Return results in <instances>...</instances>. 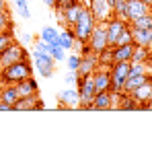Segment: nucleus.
I'll list each match as a JSON object with an SVG mask.
<instances>
[{
	"instance_id": "14",
	"label": "nucleus",
	"mask_w": 152,
	"mask_h": 144,
	"mask_svg": "<svg viewBox=\"0 0 152 144\" xmlns=\"http://www.w3.org/2000/svg\"><path fill=\"white\" fill-rule=\"evenodd\" d=\"M150 12V6L142 0H127V21H134L142 15Z\"/></svg>"
},
{
	"instance_id": "16",
	"label": "nucleus",
	"mask_w": 152,
	"mask_h": 144,
	"mask_svg": "<svg viewBox=\"0 0 152 144\" xmlns=\"http://www.w3.org/2000/svg\"><path fill=\"white\" fill-rule=\"evenodd\" d=\"M58 103L64 105V107H78V103H80V101H78V91L72 89V87L60 91V93H58Z\"/></svg>"
},
{
	"instance_id": "18",
	"label": "nucleus",
	"mask_w": 152,
	"mask_h": 144,
	"mask_svg": "<svg viewBox=\"0 0 152 144\" xmlns=\"http://www.w3.org/2000/svg\"><path fill=\"white\" fill-rule=\"evenodd\" d=\"M150 93H152V78L150 80H146L144 84H140L138 89H134L129 95L134 97L136 101H138V105H144V103H148V99H150Z\"/></svg>"
},
{
	"instance_id": "31",
	"label": "nucleus",
	"mask_w": 152,
	"mask_h": 144,
	"mask_svg": "<svg viewBox=\"0 0 152 144\" xmlns=\"http://www.w3.org/2000/svg\"><path fill=\"white\" fill-rule=\"evenodd\" d=\"M76 4H82L80 0H56V8L62 12V10H68V8H72Z\"/></svg>"
},
{
	"instance_id": "33",
	"label": "nucleus",
	"mask_w": 152,
	"mask_h": 144,
	"mask_svg": "<svg viewBox=\"0 0 152 144\" xmlns=\"http://www.w3.org/2000/svg\"><path fill=\"white\" fill-rule=\"evenodd\" d=\"M10 29V15H8V8L6 10H0V31H6Z\"/></svg>"
},
{
	"instance_id": "5",
	"label": "nucleus",
	"mask_w": 152,
	"mask_h": 144,
	"mask_svg": "<svg viewBox=\"0 0 152 144\" xmlns=\"http://www.w3.org/2000/svg\"><path fill=\"white\" fill-rule=\"evenodd\" d=\"M88 48L93 54H101L105 49L109 48V43H107V25L105 23H97L95 25V29H93V33H91V37H88Z\"/></svg>"
},
{
	"instance_id": "38",
	"label": "nucleus",
	"mask_w": 152,
	"mask_h": 144,
	"mask_svg": "<svg viewBox=\"0 0 152 144\" xmlns=\"http://www.w3.org/2000/svg\"><path fill=\"white\" fill-rule=\"evenodd\" d=\"M23 41H27V43L31 41V35H29V33H25V35H23Z\"/></svg>"
},
{
	"instance_id": "22",
	"label": "nucleus",
	"mask_w": 152,
	"mask_h": 144,
	"mask_svg": "<svg viewBox=\"0 0 152 144\" xmlns=\"http://www.w3.org/2000/svg\"><path fill=\"white\" fill-rule=\"evenodd\" d=\"M82 6H84V4H76V6H72V8H68V10H62L64 23L68 25V27H72V25L76 23V19H78V15H80Z\"/></svg>"
},
{
	"instance_id": "4",
	"label": "nucleus",
	"mask_w": 152,
	"mask_h": 144,
	"mask_svg": "<svg viewBox=\"0 0 152 144\" xmlns=\"http://www.w3.org/2000/svg\"><path fill=\"white\" fill-rule=\"evenodd\" d=\"M129 68H132V62H113L111 64V70H109V74H111V91H124Z\"/></svg>"
},
{
	"instance_id": "27",
	"label": "nucleus",
	"mask_w": 152,
	"mask_h": 144,
	"mask_svg": "<svg viewBox=\"0 0 152 144\" xmlns=\"http://www.w3.org/2000/svg\"><path fill=\"white\" fill-rule=\"evenodd\" d=\"M15 41V37H12V29H6V31H0V51L6 48V46H10Z\"/></svg>"
},
{
	"instance_id": "26",
	"label": "nucleus",
	"mask_w": 152,
	"mask_h": 144,
	"mask_svg": "<svg viewBox=\"0 0 152 144\" xmlns=\"http://www.w3.org/2000/svg\"><path fill=\"white\" fill-rule=\"evenodd\" d=\"M58 33H60V31H58L56 27H50V25H48V27L41 29V39L50 43V41H53V39H58Z\"/></svg>"
},
{
	"instance_id": "30",
	"label": "nucleus",
	"mask_w": 152,
	"mask_h": 144,
	"mask_svg": "<svg viewBox=\"0 0 152 144\" xmlns=\"http://www.w3.org/2000/svg\"><path fill=\"white\" fill-rule=\"evenodd\" d=\"M146 58H148V48H140V46H136L134 56H132V62H146Z\"/></svg>"
},
{
	"instance_id": "25",
	"label": "nucleus",
	"mask_w": 152,
	"mask_h": 144,
	"mask_svg": "<svg viewBox=\"0 0 152 144\" xmlns=\"http://www.w3.org/2000/svg\"><path fill=\"white\" fill-rule=\"evenodd\" d=\"M134 41V35H132V27H129V23L121 29V33H119V37H117V43L115 46H119V43H132Z\"/></svg>"
},
{
	"instance_id": "32",
	"label": "nucleus",
	"mask_w": 152,
	"mask_h": 144,
	"mask_svg": "<svg viewBox=\"0 0 152 144\" xmlns=\"http://www.w3.org/2000/svg\"><path fill=\"white\" fill-rule=\"evenodd\" d=\"M19 10H21V17L23 19H31V10H29V0H15Z\"/></svg>"
},
{
	"instance_id": "28",
	"label": "nucleus",
	"mask_w": 152,
	"mask_h": 144,
	"mask_svg": "<svg viewBox=\"0 0 152 144\" xmlns=\"http://www.w3.org/2000/svg\"><path fill=\"white\" fill-rule=\"evenodd\" d=\"M50 54L56 62H64L66 60V49L62 48V46H50Z\"/></svg>"
},
{
	"instance_id": "34",
	"label": "nucleus",
	"mask_w": 152,
	"mask_h": 144,
	"mask_svg": "<svg viewBox=\"0 0 152 144\" xmlns=\"http://www.w3.org/2000/svg\"><path fill=\"white\" fill-rule=\"evenodd\" d=\"M76 80H78V74H76V72H70V70H68L66 78H64V82H66L68 87H72V84H76Z\"/></svg>"
},
{
	"instance_id": "21",
	"label": "nucleus",
	"mask_w": 152,
	"mask_h": 144,
	"mask_svg": "<svg viewBox=\"0 0 152 144\" xmlns=\"http://www.w3.org/2000/svg\"><path fill=\"white\" fill-rule=\"evenodd\" d=\"M58 41H60V46L66 49V51H68V49H72V46H74V41H76V39H74V33H72V29L68 27V29L60 31V33H58Z\"/></svg>"
},
{
	"instance_id": "13",
	"label": "nucleus",
	"mask_w": 152,
	"mask_h": 144,
	"mask_svg": "<svg viewBox=\"0 0 152 144\" xmlns=\"http://www.w3.org/2000/svg\"><path fill=\"white\" fill-rule=\"evenodd\" d=\"M15 87H17V91H19V97H29V95H37V93H39V84H37V80H35L33 76L19 80Z\"/></svg>"
},
{
	"instance_id": "3",
	"label": "nucleus",
	"mask_w": 152,
	"mask_h": 144,
	"mask_svg": "<svg viewBox=\"0 0 152 144\" xmlns=\"http://www.w3.org/2000/svg\"><path fill=\"white\" fill-rule=\"evenodd\" d=\"M76 91H78V107L80 109H91L93 105V99L97 95V89H95V82H93V74L88 76H78L76 80Z\"/></svg>"
},
{
	"instance_id": "42",
	"label": "nucleus",
	"mask_w": 152,
	"mask_h": 144,
	"mask_svg": "<svg viewBox=\"0 0 152 144\" xmlns=\"http://www.w3.org/2000/svg\"><path fill=\"white\" fill-rule=\"evenodd\" d=\"M148 103H150V105H152V93H150V99H148Z\"/></svg>"
},
{
	"instance_id": "43",
	"label": "nucleus",
	"mask_w": 152,
	"mask_h": 144,
	"mask_svg": "<svg viewBox=\"0 0 152 144\" xmlns=\"http://www.w3.org/2000/svg\"><path fill=\"white\" fill-rule=\"evenodd\" d=\"M0 103H2V95H0Z\"/></svg>"
},
{
	"instance_id": "8",
	"label": "nucleus",
	"mask_w": 152,
	"mask_h": 144,
	"mask_svg": "<svg viewBox=\"0 0 152 144\" xmlns=\"http://www.w3.org/2000/svg\"><path fill=\"white\" fill-rule=\"evenodd\" d=\"M23 58H27L25 48H21L17 41H12L10 46H6V48L0 51V68L8 66V64H15V62H19Z\"/></svg>"
},
{
	"instance_id": "12",
	"label": "nucleus",
	"mask_w": 152,
	"mask_h": 144,
	"mask_svg": "<svg viewBox=\"0 0 152 144\" xmlns=\"http://www.w3.org/2000/svg\"><path fill=\"white\" fill-rule=\"evenodd\" d=\"M134 49L136 43H119V46H113L111 48V56H113V62H132V56H134Z\"/></svg>"
},
{
	"instance_id": "23",
	"label": "nucleus",
	"mask_w": 152,
	"mask_h": 144,
	"mask_svg": "<svg viewBox=\"0 0 152 144\" xmlns=\"http://www.w3.org/2000/svg\"><path fill=\"white\" fill-rule=\"evenodd\" d=\"M129 25H132V29H152V12H146V15L129 21Z\"/></svg>"
},
{
	"instance_id": "29",
	"label": "nucleus",
	"mask_w": 152,
	"mask_h": 144,
	"mask_svg": "<svg viewBox=\"0 0 152 144\" xmlns=\"http://www.w3.org/2000/svg\"><path fill=\"white\" fill-rule=\"evenodd\" d=\"M78 66H80V56L78 54H70V56H66V68L70 72H76L78 70Z\"/></svg>"
},
{
	"instance_id": "1",
	"label": "nucleus",
	"mask_w": 152,
	"mask_h": 144,
	"mask_svg": "<svg viewBox=\"0 0 152 144\" xmlns=\"http://www.w3.org/2000/svg\"><path fill=\"white\" fill-rule=\"evenodd\" d=\"M29 76H33V66L27 62V58L15 62V64H8L4 68H0V80L4 84H17L19 80L29 78Z\"/></svg>"
},
{
	"instance_id": "35",
	"label": "nucleus",
	"mask_w": 152,
	"mask_h": 144,
	"mask_svg": "<svg viewBox=\"0 0 152 144\" xmlns=\"http://www.w3.org/2000/svg\"><path fill=\"white\" fill-rule=\"evenodd\" d=\"M0 111H12V107L8 103H0Z\"/></svg>"
},
{
	"instance_id": "24",
	"label": "nucleus",
	"mask_w": 152,
	"mask_h": 144,
	"mask_svg": "<svg viewBox=\"0 0 152 144\" xmlns=\"http://www.w3.org/2000/svg\"><path fill=\"white\" fill-rule=\"evenodd\" d=\"M113 15L121 21H127V0H115L113 4ZM129 23V21H127Z\"/></svg>"
},
{
	"instance_id": "17",
	"label": "nucleus",
	"mask_w": 152,
	"mask_h": 144,
	"mask_svg": "<svg viewBox=\"0 0 152 144\" xmlns=\"http://www.w3.org/2000/svg\"><path fill=\"white\" fill-rule=\"evenodd\" d=\"M132 27V25H129ZM134 35V43L140 48H152V29H132Z\"/></svg>"
},
{
	"instance_id": "11",
	"label": "nucleus",
	"mask_w": 152,
	"mask_h": 144,
	"mask_svg": "<svg viewBox=\"0 0 152 144\" xmlns=\"http://www.w3.org/2000/svg\"><path fill=\"white\" fill-rule=\"evenodd\" d=\"M33 109H43V101L37 95L21 97V99L12 105V111H33Z\"/></svg>"
},
{
	"instance_id": "7",
	"label": "nucleus",
	"mask_w": 152,
	"mask_h": 144,
	"mask_svg": "<svg viewBox=\"0 0 152 144\" xmlns=\"http://www.w3.org/2000/svg\"><path fill=\"white\" fill-rule=\"evenodd\" d=\"M86 6H88V10L93 12V17H95L97 23H107L109 19L115 17V15H113V6H111L107 0H91Z\"/></svg>"
},
{
	"instance_id": "6",
	"label": "nucleus",
	"mask_w": 152,
	"mask_h": 144,
	"mask_svg": "<svg viewBox=\"0 0 152 144\" xmlns=\"http://www.w3.org/2000/svg\"><path fill=\"white\" fill-rule=\"evenodd\" d=\"M33 60H35V68L39 70V76L50 78L51 74H53L56 60L51 58V54H48V51H39V49H33Z\"/></svg>"
},
{
	"instance_id": "2",
	"label": "nucleus",
	"mask_w": 152,
	"mask_h": 144,
	"mask_svg": "<svg viewBox=\"0 0 152 144\" xmlns=\"http://www.w3.org/2000/svg\"><path fill=\"white\" fill-rule=\"evenodd\" d=\"M95 17H93V12L88 10V6H82V10H80V15H78V19H76V23L70 27L72 29V33H74V39L78 43H86L88 41V37H91V33H93V29H95Z\"/></svg>"
},
{
	"instance_id": "20",
	"label": "nucleus",
	"mask_w": 152,
	"mask_h": 144,
	"mask_svg": "<svg viewBox=\"0 0 152 144\" xmlns=\"http://www.w3.org/2000/svg\"><path fill=\"white\" fill-rule=\"evenodd\" d=\"M0 95H2V103H8L10 107L21 99V97H19V91H17V87H15V84H4V87H2V91H0Z\"/></svg>"
},
{
	"instance_id": "40",
	"label": "nucleus",
	"mask_w": 152,
	"mask_h": 144,
	"mask_svg": "<svg viewBox=\"0 0 152 144\" xmlns=\"http://www.w3.org/2000/svg\"><path fill=\"white\" fill-rule=\"evenodd\" d=\"M80 2H82V4H84V6H86V4H88V2H91V0H80Z\"/></svg>"
},
{
	"instance_id": "15",
	"label": "nucleus",
	"mask_w": 152,
	"mask_h": 144,
	"mask_svg": "<svg viewBox=\"0 0 152 144\" xmlns=\"http://www.w3.org/2000/svg\"><path fill=\"white\" fill-rule=\"evenodd\" d=\"M93 82H95V89L97 93L99 91H111V74L109 70H97L93 72Z\"/></svg>"
},
{
	"instance_id": "37",
	"label": "nucleus",
	"mask_w": 152,
	"mask_h": 144,
	"mask_svg": "<svg viewBox=\"0 0 152 144\" xmlns=\"http://www.w3.org/2000/svg\"><path fill=\"white\" fill-rule=\"evenodd\" d=\"M0 10H6V0H0Z\"/></svg>"
},
{
	"instance_id": "41",
	"label": "nucleus",
	"mask_w": 152,
	"mask_h": 144,
	"mask_svg": "<svg viewBox=\"0 0 152 144\" xmlns=\"http://www.w3.org/2000/svg\"><path fill=\"white\" fill-rule=\"evenodd\" d=\"M107 2H109V4H111V6H113V4H115V0H107Z\"/></svg>"
},
{
	"instance_id": "36",
	"label": "nucleus",
	"mask_w": 152,
	"mask_h": 144,
	"mask_svg": "<svg viewBox=\"0 0 152 144\" xmlns=\"http://www.w3.org/2000/svg\"><path fill=\"white\" fill-rule=\"evenodd\" d=\"M43 2H45L50 8H56V0H43Z\"/></svg>"
},
{
	"instance_id": "39",
	"label": "nucleus",
	"mask_w": 152,
	"mask_h": 144,
	"mask_svg": "<svg viewBox=\"0 0 152 144\" xmlns=\"http://www.w3.org/2000/svg\"><path fill=\"white\" fill-rule=\"evenodd\" d=\"M142 2H146V4H148V6L152 8V0H142Z\"/></svg>"
},
{
	"instance_id": "9",
	"label": "nucleus",
	"mask_w": 152,
	"mask_h": 144,
	"mask_svg": "<svg viewBox=\"0 0 152 144\" xmlns=\"http://www.w3.org/2000/svg\"><path fill=\"white\" fill-rule=\"evenodd\" d=\"M97 68H99V56L91 51L86 56H80V66H78L76 74L78 76H88V74H93Z\"/></svg>"
},
{
	"instance_id": "10",
	"label": "nucleus",
	"mask_w": 152,
	"mask_h": 144,
	"mask_svg": "<svg viewBox=\"0 0 152 144\" xmlns=\"http://www.w3.org/2000/svg\"><path fill=\"white\" fill-rule=\"evenodd\" d=\"M105 25H107V43H109V48H113L117 43V37H119L121 29L127 25V21H121L117 17H113V19H109Z\"/></svg>"
},
{
	"instance_id": "19",
	"label": "nucleus",
	"mask_w": 152,
	"mask_h": 144,
	"mask_svg": "<svg viewBox=\"0 0 152 144\" xmlns=\"http://www.w3.org/2000/svg\"><path fill=\"white\" fill-rule=\"evenodd\" d=\"M91 109H99V111L111 109V91H99L95 95V99H93Z\"/></svg>"
}]
</instances>
